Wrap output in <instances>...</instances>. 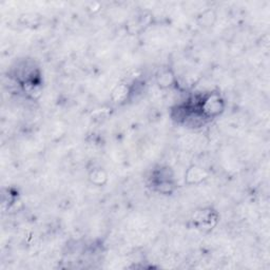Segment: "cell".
<instances>
[{"label": "cell", "instance_id": "3", "mask_svg": "<svg viewBox=\"0 0 270 270\" xmlns=\"http://www.w3.org/2000/svg\"><path fill=\"white\" fill-rule=\"evenodd\" d=\"M174 82V76L171 71H164L158 77V84L161 88H168L172 85Z\"/></svg>", "mask_w": 270, "mask_h": 270}, {"label": "cell", "instance_id": "1", "mask_svg": "<svg viewBox=\"0 0 270 270\" xmlns=\"http://www.w3.org/2000/svg\"><path fill=\"white\" fill-rule=\"evenodd\" d=\"M198 109L207 119L219 116L225 109L224 99L222 98L220 93L211 92L200 98L197 103Z\"/></svg>", "mask_w": 270, "mask_h": 270}, {"label": "cell", "instance_id": "4", "mask_svg": "<svg viewBox=\"0 0 270 270\" xmlns=\"http://www.w3.org/2000/svg\"><path fill=\"white\" fill-rule=\"evenodd\" d=\"M194 178V180L193 183H200V181H202L204 179H206V174L204 172V170H202V168H199V167H192L191 169H189L188 172H187V179H191V178ZM192 183V184H193Z\"/></svg>", "mask_w": 270, "mask_h": 270}, {"label": "cell", "instance_id": "2", "mask_svg": "<svg viewBox=\"0 0 270 270\" xmlns=\"http://www.w3.org/2000/svg\"><path fill=\"white\" fill-rule=\"evenodd\" d=\"M218 215L211 209H202L194 215V225L201 229H212L217 224Z\"/></svg>", "mask_w": 270, "mask_h": 270}]
</instances>
